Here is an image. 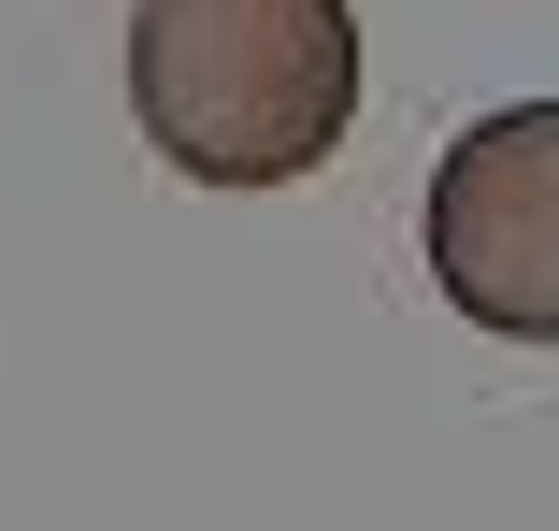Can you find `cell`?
<instances>
[{"mask_svg": "<svg viewBox=\"0 0 559 531\" xmlns=\"http://www.w3.org/2000/svg\"><path fill=\"white\" fill-rule=\"evenodd\" d=\"M130 101L187 187H301L359 116V15L345 0H144Z\"/></svg>", "mask_w": 559, "mask_h": 531, "instance_id": "cell-1", "label": "cell"}, {"mask_svg": "<svg viewBox=\"0 0 559 531\" xmlns=\"http://www.w3.org/2000/svg\"><path fill=\"white\" fill-rule=\"evenodd\" d=\"M430 287L502 345H559V101H502L444 144Z\"/></svg>", "mask_w": 559, "mask_h": 531, "instance_id": "cell-2", "label": "cell"}]
</instances>
